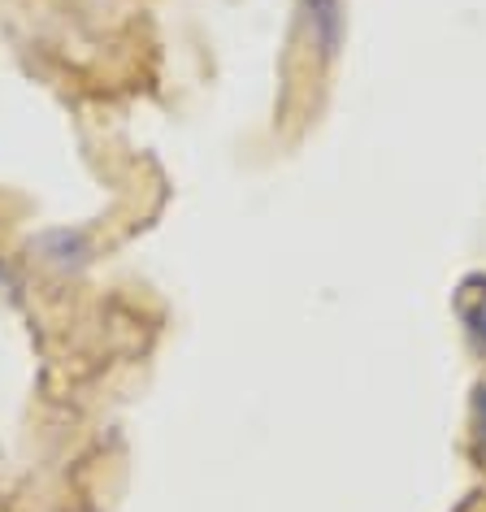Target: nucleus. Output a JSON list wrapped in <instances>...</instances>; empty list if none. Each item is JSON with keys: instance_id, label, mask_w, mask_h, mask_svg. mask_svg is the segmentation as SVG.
Returning a JSON list of instances; mask_svg holds the SVG:
<instances>
[{"instance_id": "1", "label": "nucleus", "mask_w": 486, "mask_h": 512, "mask_svg": "<svg viewBox=\"0 0 486 512\" xmlns=\"http://www.w3.org/2000/svg\"><path fill=\"white\" fill-rule=\"evenodd\" d=\"M452 313L465 326L469 343L486 352V274H465L452 291Z\"/></svg>"}, {"instance_id": "2", "label": "nucleus", "mask_w": 486, "mask_h": 512, "mask_svg": "<svg viewBox=\"0 0 486 512\" xmlns=\"http://www.w3.org/2000/svg\"><path fill=\"white\" fill-rule=\"evenodd\" d=\"M35 252H40V261L57 274H74L92 261V243H87V235H79V230H48V235H40V243H35Z\"/></svg>"}, {"instance_id": "3", "label": "nucleus", "mask_w": 486, "mask_h": 512, "mask_svg": "<svg viewBox=\"0 0 486 512\" xmlns=\"http://www.w3.org/2000/svg\"><path fill=\"white\" fill-rule=\"evenodd\" d=\"M478 439H482V447H486V387L478 391Z\"/></svg>"}, {"instance_id": "4", "label": "nucleus", "mask_w": 486, "mask_h": 512, "mask_svg": "<svg viewBox=\"0 0 486 512\" xmlns=\"http://www.w3.org/2000/svg\"><path fill=\"white\" fill-rule=\"evenodd\" d=\"M0 278H5V265H0Z\"/></svg>"}]
</instances>
